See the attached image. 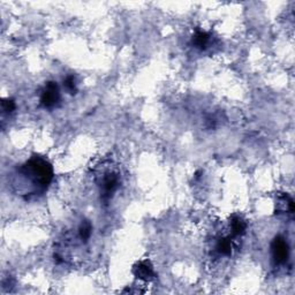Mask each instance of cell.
Wrapping results in <instances>:
<instances>
[{"instance_id": "1", "label": "cell", "mask_w": 295, "mask_h": 295, "mask_svg": "<svg viewBox=\"0 0 295 295\" xmlns=\"http://www.w3.org/2000/svg\"><path fill=\"white\" fill-rule=\"evenodd\" d=\"M19 174L24 176L25 181H30L34 186V192L43 193L53 180V167L51 163L44 157L35 155L27 160L21 169L19 170Z\"/></svg>"}, {"instance_id": "2", "label": "cell", "mask_w": 295, "mask_h": 295, "mask_svg": "<svg viewBox=\"0 0 295 295\" xmlns=\"http://www.w3.org/2000/svg\"><path fill=\"white\" fill-rule=\"evenodd\" d=\"M98 183L100 187L101 198L104 201H109L120 186L119 173L114 170H107L103 173V175H100V181H98Z\"/></svg>"}, {"instance_id": "3", "label": "cell", "mask_w": 295, "mask_h": 295, "mask_svg": "<svg viewBox=\"0 0 295 295\" xmlns=\"http://www.w3.org/2000/svg\"><path fill=\"white\" fill-rule=\"evenodd\" d=\"M60 99L58 84L53 81H49L41 94V105L44 109H53Z\"/></svg>"}, {"instance_id": "4", "label": "cell", "mask_w": 295, "mask_h": 295, "mask_svg": "<svg viewBox=\"0 0 295 295\" xmlns=\"http://www.w3.org/2000/svg\"><path fill=\"white\" fill-rule=\"evenodd\" d=\"M271 251L273 262L278 265L285 264L290 257V247L283 237L278 235L271 244Z\"/></svg>"}, {"instance_id": "5", "label": "cell", "mask_w": 295, "mask_h": 295, "mask_svg": "<svg viewBox=\"0 0 295 295\" xmlns=\"http://www.w3.org/2000/svg\"><path fill=\"white\" fill-rule=\"evenodd\" d=\"M133 273L137 279L144 281H149L155 278V271H153L151 262L148 260L141 261L134 265Z\"/></svg>"}, {"instance_id": "6", "label": "cell", "mask_w": 295, "mask_h": 295, "mask_svg": "<svg viewBox=\"0 0 295 295\" xmlns=\"http://www.w3.org/2000/svg\"><path fill=\"white\" fill-rule=\"evenodd\" d=\"M294 202L287 194L279 195L276 202V214H293Z\"/></svg>"}, {"instance_id": "7", "label": "cell", "mask_w": 295, "mask_h": 295, "mask_svg": "<svg viewBox=\"0 0 295 295\" xmlns=\"http://www.w3.org/2000/svg\"><path fill=\"white\" fill-rule=\"evenodd\" d=\"M229 226H231V231L232 234L234 237H241L246 233L247 231V222L242 217L238 215H233L231 218V221H229Z\"/></svg>"}, {"instance_id": "8", "label": "cell", "mask_w": 295, "mask_h": 295, "mask_svg": "<svg viewBox=\"0 0 295 295\" xmlns=\"http://www.w3.org/2000/svg\"><path fill=\"white\" fill-rule=\"evenodd\" d=\"M210 37H211V36H210V34H208V32L198 30L195 32L194 36H193L192 44L194 45L196 49L204 50L210 43Z\"/></svg>"}, {"instance_id": "9", "label": "cell", "mask_w": 295, "mask_h": 295, "mask_svg": "<svg viewBox=\"0 0 295 295\" xmlns=\"http://www.w3.org/2000/svg\"><path fill=\"white\" fill-rule=\"evenodd\" d=\"M216 249L219 254L222 256H231L232 255V241L228 238H221L219 239L217 245H216Z\"/></svg>"}, {"instance_id": "10", "label": "cell", "mask_w": 295, "mask_h": 295, "mask_svg": "<svg viewBox=\"0 0 295 295\" xmlns=\"http://www.w3.org/2000/svg\"><path fill=\"white\" fill-rule=\"evenodd\" d=\"M91 232H93L91 222L89 221H83L78 227V238L81 239L82 242H88L91 237Z\"/></svg>"}, {"instance_id": "11", "label": "cell", "mask_w": 295, "mask_h": 295, "mask_svg": "<svg viewBox=\"0 0 295 295\" xmlns=\"http://www.w3.org/2000/svg\"><path fill=\"white\" fill-rule=\"evenodd\" d=\"M64 86L66 88V90L68 93L72 95H75L77 93V86H76V81H75V77L73 75H70L64 80Z\"/></svg>"}, {"instance_id": "12", "label": "cell", "mask_w": 295, "mask_h": 295, "mask_svg": "<svg viewBox=\"0 0 295 295\" xmlns=\"http://www.w3.org/2000/svg\"><path fill=\"white\" fill-rule=\"evenodd\" d=\"M15 107H16L15 101L13 99H9V98H4V99L1 100V109L5 113H12L13 111L15 110Z\"/></svg>"}]
</instances>
